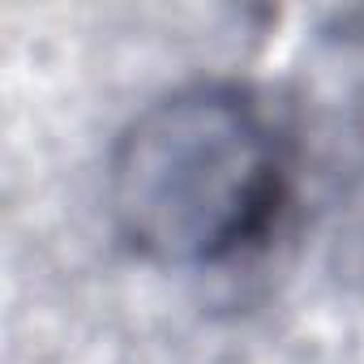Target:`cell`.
<instances>
[{"label":"cell","instance_id":"obj_1","mask_svg":"<svg viewBox=\"0 0 364 364\" xmlns=\"http://www.w3.org/2000/svg\"><path fill=\"white\" fill-rule=\"evenodd\" d=\"M287 150L253 95L185 86L129 120L107 163L112 223L133 253L206 270L257 249L287 206Z\"/></svg>","mask_w":364,"mask_h":364}]
</instances>
